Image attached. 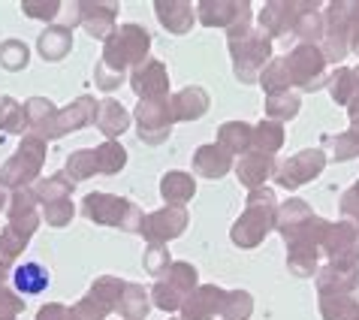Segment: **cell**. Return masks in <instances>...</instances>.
<instances>
[{
	"label": "cell",
	"instance_id": "cell-1",
	"mask_svg": "<svg viewBox=\"0 0 359 320\" xmlns=\"http://www.w3.org/2000/svg\"><path fill=\"white\" fill-rule=\"evenodd\" d=\"M148 48H151V34H148L142 25L115 27V34L109 36L103 46V58H100V64L94 69L97 88L115 91V88L124 82L127 69L148 61Z\"/></svg>",
	"mask_w": 359,
	"mask_h": 320
},
{
	"label": "cell",
	"instance_id": "cell-2",
	"mask_svg": "<svg viewBox=\"0 0 359 320\" xmlns=\"http://www.w3.org/2000/svg\"><path fill=\"white\" fill-rule=\"evenodd\" d=\"M275 215H278L275 191H269V187H257V191H251L242 218H238V221L233 224V229H229L233 245L257 248L266 239L269 229H275Z\"/></svg>",
	"mask_w": 359,
	"mask_h": 320
},
{
	"label": "cell",
	"instance_id": "cell-3",
	"mask_svg": "<svg viewBox=\"0 0 359 320\" xmlns=\"http://www.w3.org/2000/svg\"><path fill=\"white\" fill-rule=\"evenodd\" d=\"M229 55H233V69L242 85H251L260 79L263 67L272 58V39L263 31H254L251 25L229 31Z\"/></svg>",
	"mask_w": 359,
	"mask_h": 320
},
{
	"label": "cell",
	"instance_id": "cell-4",
	"mask_svg": "<svg viewBox=\"0 0 359 320\" xmlns=\"http://www.w3.org/2000/svg\"><path fill=\"white\" fill-rule=\"evenodd\" d=\"M82 212L88 221L103 224V227H118V229H139L142 224V212L136 208V203L124 196H112V194H88L82 199Z\"/></svg>",
	"mask_w": 359,
	"mask_h": 320
},
{
	"label": "cell",
	"instance_id": "cell-5",
	"mask_svg": "<svg viewBox=\"0 0 359 320\" xmlns=\"http://www.w3.org/2000/svg\"><path fill=\"white\" fill-rule=\"evenodd\" d=\"M281 61H284L290 85H296L299 91H320V88H326L329 76H326V58L320 52V46L299 43Z\"/></svg>",
	"mask_w": 359,
	"mask_h": 320
},
{
	"label": "cell",
	"instance_id": "cell-6",
	"mask_svg": "<svg viewBox=\"0 0 359 320\" xmlns=\"http://www.w3.org/2000/svg\"><path fill=\"white\" fill-rule=\"evenodd\" d=\"M196 269L191 263H169L166 272L157 278V284L151 290V302L163 312H175V308L184 305V299L196 290Z\"/></svg>",
	"mask_w": 359,
	"mask_h": 320
},
{
	"label": "cell",
	"instance_id": "cell-7",
	"mask_svg": "<svg viewBox=\"0 0 359 320\" xmlns=\"http://www.w3.org/2000/svg\"><path fill=\"white\" fill-rule=\"evenodd\" d=\"M43 160H46V142L39 136H25L18 152L0 169V187H15V191H22L25 185H31L39 175Z\"/></svg>",
	"mask_w": 359,
	"mask_h": 320
},
{
	"label": "cell",
	"instance_id": "cell-8",
	"mask_svg": "<svg viewBox=\"0 0 359 320\" xmlns=\"http://www.w3.org/2000/svg\"><path fill=\"white\" fill-rule=\"evenodd\" d=\"M320 52L326 64L344 61L351 55V0L341 4H329L323 13V46Z\"/></svg>",
	"mask_w": 359,
	"mask_h": 320
},
{
	"label": "cell",
	"instance_id": "cell-9",
	"mask_svg": "<svg viewBox=\"0 0 359 320\" xmlns=\"http://www.w3.org/2000/svg\"><path fill=\"white\" fill-rule=\"evenodd\" d=\"M97 100L94 97H88L82 94L76 100V103H69L64 109H55V115L48 118V124L39 130V139H61L67 133H73V130H82L88 124H94L97 121Z\"/></svg>",
	"mask_w": 359,
	"mask_h": 320
},
{
	"label": "cell",
	"instance_id": "cell-10",
	"mask_svg": "<svg viewBox=\"0 0 359 320\" xmlns=\"http://www.w3.org/2000/svg\"><path fill=\"white\" fill-rule=\"evenodd\" d=\"M187 229V208L184 206H166L157 212L142 215L136 233L145 239L148 245H166L169 239H178Z\"/></svg>",
	"mask_w": 359,
	"mask_h": 320
},
{
	"label": "cell",
	"instance_id": "cell-11",
	"mask_svg": "<svg viewBox=\"0 0 359 320\" xmlns=\"http://www.w3.org/2000/svg\"><path fill=\"white\" fill-rule=\"evenodd\" d=\"M323 166H326L323 148H305V152L287 157L284 164L275 166V182L281 187H287V191H296V187H302L305 182H311V178L320 175Z\"/></svg>",
	"mask_w": 359,
	"mask_h": 320
},
{
	"label": "cell",
	"instance_id": "cell-12",
	"mask_svg": "<svg viewBox=\"0 0 359 320\" xmlns=\"http://www.w3.org/2000/svg\"><path fill=\"white\" fill-rule=\"evenodd\" d=\"M121 290H124L121 278H115V275L97 278L94 287L88 290V296L82 299V302H76L73 320H103L115 308L118 299H121Z\"/></svg>",
	"mask_w": 359,
	"mask_h": 320
},
{
	"label": "cell",
	"instance_id": "cell-13",
	"mask_svg": "<svg viewBox=\"0 0 359 320\" xmlns=\"http://www.w3.org/2000/svg\"><path fill=\"white\" fill-rule=\"evenodd\" d=\"M136 127L139 139L148 145H161L172 133V112H169V97L166 100H139L136 106Z\"/></svg>",
	"mask_w": 359,
	"mask_h": 320
},
{
	"label": "cell",
	"instance_id": "cell-14",
	"mask_svg": "<svg viewBox=\"0 0 359 320\" xmlns=\"http://www.w3.org/2000/svg\"><path fill=\"white\" fill-rule=\"evenodd\" d=\"M196 13L205 27L236 31V27L251 25V4H245V0H203L196 6Z\"/></svg>",
	"mask_w": 359,
	"mask_h": 320
},
{
	"label": "cell",
	"instance_id": "cell-15",
	"mask_svg": "<svg viewBox=\"0 0 359 320\" xmlns=\"http://www.w3.org/2000/svg\"><path fill=\"white\" fill-rule=\"evenodd\" d=\"M130 88L139 100H166L169 97V73L163 61L148 58L145 64H139L130 76Z\"/></svg>",
	"mask_w": 359,
	"mask_h": 320
},
{
	"label": "cell",
	"instance_id": "cell-16",
	"mask_svg": "<svg viewBox=\"0 0 359 320\" xmlns=\"http://www.w3.org/2000/svg\"><path fill=\"white\" fill-rule=\"evenodd\" d=\"M76 25H82L88 34L94 39H106L115 34V13H118V4H76Z\"/></svg>",
	"mask_w": 359,
	"mask_h": 320
},
{
	"label": "cell",
	"instance_id": "cell-17",
	"mask_svg": "<svg viewBox=\"0 0 359 320\" xmlns=\"http://www.w3.org/2000/svg\"><path fill=\"white\" fill-rule=\"evenodd\" d=\"M320 314L326 320H359V281L335 290V293H323Z\"/></svg>",
	"mask_w": 359,
	"mask_h": 320
},
{
	"label": "cell",
	"instance_id": "cell-18",
	"mask_svg": "<svg viewBox=\"0 0 359 320\" xmlns=\"http://www.w3.org/2000/svg\"><path fill=\"white\" fill-rule=\"evenodd\" d=\"M221 302H224V290L221 287H215V284L196 287L182 305L184 320H212L215 314H221Z\"/></svg>",
	"mask_w": 359,
	"mask_h": 320
},
{
	"label": "cell",
	"instance_id": "cell-19",
	"mask_svg": "<svg viewBox=\"0 0 359 320\" xmlns=\"http://www.w3.org/2000/svg\"><path fill=\"white\" fill-rule=\"evenodd\" d=\"M208 106H212V100L203 88H184V91H178L169 97V112H172V121H196V118H203L208 112Z\"/></svg>",
	"mask_w": 359,
	"mask_h": 320
},
{
	"label": "cell",
	"instance_id": "cell-20",
	"mask_svg": "<svg viewBox=\"0 0 359 320\" xmlns=\"http://www.w3.org/2000/svg\"><path fill=\"white\" fill-rule=\"evenodd\" d=\"M299 15V4H287V0H272L260 13V27L266 36H284L293 31Z\"/></svg>",
	"mask_w": 359,
	"mask_h": 320
},
{
	"label": "cell",
	"instance_id": "cell-21",
	"mask_svg": "<svg viewBox=\"0 0 359 320\" xmlns=\"http://www.w3.org/2000/svg\"><path fill=\"white\" fill-rule=\"evenodd\" d=\"M272 173H275V157L272 154H260V152L242 154V160H238V166H236L238 182H242L248 191H257V187H263V182Z\"/></svg>",
	"mask_w": 359,
	"mask_h": 320
},
{
	"label": "cell",
	"instance_id": "cell-22",
	"mask_svg": "<svg viewBox=\"0 0 359 320\" xmlns=\"http://www.w3.org/2000/svg\"><path fill=\"white\" fill-rule=\"evenodd\" d=\"M233 169V154H226L221 145H199L194 154V173L203 178H221Z\"/></svg>",
	"mask_w": 359,
	"mask_h": 320
},
{
	"label": "cell",
	"instance_id": "cell-23",
	"mask_svg": "<svg viewBox=\"0 0 359 320\" xmlns=\"http://www.w3.org/2000/svg\"><path fill=\"white\" fill-rule=\"evenodd\" d=\"M154 9L169 34H187L194 27V4H184V0H157Z\"/></svg>",
	"mask_w": 359,
	"mask_h": 320
},
{
	"label": "cell",
	"instance_id": "cell-24",
	"mask_svg": "<svg viewBox=\"0 0 359 320\" xmlns=\"http://www.w3.org/2000/svg\"><path fill=\"white\" fill-rule=\"evenodd\" d=\"M196 194V182L191 173H182V169H172L161 178V196L166 199L169 206H184L191 203Z\"/></svg>",
	"mask_w": 359,
	"mask_h": 320
},
{
	"label": "cell",
	"instance_id": "cell-25",
	"mask_svg": "<svg viewBox=\"0 0 359 320\" xmlns=\"http://www.w3.org/2000/svg\"><path fill=\"white\" fill-rule=\"evenodd\" d=\"M217 145L226 154H248L254 148V127L245 121H226L217 130Z\"/></svg>",
	"mask_w": 359,
	"mask_h": 320
},
{
	"label": "cell",
	"instance_id": "cell-26",
	"mask_svg": "<svg viewBox=\"0 0 359 320\" xmlns=\"http://www.w3.org/2000/svg\"><path fill=\"white\" fill-rule=\"evenodd\" d=\"M48 281H52V272H48L43 263H36V260H25V263L13 272V284L22 290L25 296L43 293V290L48 287Z\"/></svg>",
	"mask_w": 359,
	"mask_h": 320
},
{
	"label": "cell",
	"instance_id": "cell-27",
	"mask_svg": "<svg viewBox=\"0 0 359 320\" xmlns=\"http://www.w3.org/2000/svg\"><path fill=\"white\" fill-rule=\"evenodd\" d=\"M94 124L103 130L106 139H115L130 127V112H127L118 100H103V103L97 106V121Z\"/></svg>",
	"mask_w": 359,
	"mask_h": 320
},
{
	"label": "cell",
	"instance_id": "cell-28",
	"mask_svg": "<svg viewBox=\"0 0 359 320\" xmlns=\"http://www.w3.org/2000/svg\"><path fill=\"white\" fill-rule=\"evenodd\" d=\"M293 34L308 46H317V39H323V13L320 4H299V15L293 25Z\"/></svg>",
	"mask_w": 359,
	"mask_h": 320
},
{
	"label": "cell",
	"instance_id": "cell-29",
	"mask_svg": "<svg viewBox=\"0 0 359 320\" xmlns=\"http://www.w3.org/2000/svg\"><path fill=\"white\" fill-rule=\"evenodd\" d=\"M36 48L46 61H61V58H67L69 48H73V31H69V27H61V25L46 27V31L39 34Z\"/></svg>",
	"mask_w": 359,
	"mask_h": 320
},
{
	"label": "cell",
	"instance_id": "cell-30",
	"mask_svg": "<svg viewBox=\"0 0 359 320\" xmlns=\"http://www.w3.org/2000/svg\"><path fill=\"white\" fill-rule=\"evenodd\" d=\"M326 88L338 106H351V100L359 97V76L353 67H338L332 76L326 79Z\"/></svg>",
	"mask_w": 359,
	"mask_h": 320
},
{
	"label": "cell",
	"instance_id": "cell-31",
	"mask_svg": "<svg viewBox=\"0 0 359 320\" xmlns=\"http://www.w3.org/2000/svg\"><path fill=\"white\" fill-rule=\"evenodd\" d=\"M151 293H145V287L139 284H124L121 299H118V312H121L124 320H145L148 312H151Z\"/></svg>",
	"mask_w": 359,
	"mask_h": 320
},
{
	"label": "cell",
	"instance_id": "cell-32",
	"mask_svg": "<svg viewBox=\"0 0 359 320\" xmlns=\"http://www.w3.org/2000/svg\"><path fill=\"white\" fill-rule=\"evenodd\" d=\"M73 187L76 185L67 178V173H55L52 178H43V182H36L31 191H34V196L39 199V203L48 206V203H57V199H69Z\"/></svg>",
	"mask_w": 359,
	"mask_h": 320
},
{
	"label": "cell",
	"instance_id": "cell-33",
	"mask_svg": "<svg viewBox=\"0 0 359 320\" xmlns=\"http://www.w3.org/2000/svg\"><path fill=\"white\" fill-rule=\"evenodd\" d=\"M94 157H97V173H103V175H115L127 166V152H124V145L115 142V139H106L103 145H97Z\"/></svg>",
	"mask_w": 359,
	"mask_h": 320
},
{
	"label": "cell",
	"instance_id": "cell-34",
	"mask_svg": "<svg viewBox=\"0 0 359 320\" xmlns=\"http://www.w3.org/2000/svg\"><path fill=\"white\" fill-rule=\"evenodd\" d=\"M299 109H302V103H299V91H284V94H272L266 97V115L269 121H290V118L299 115Z\"/></svg>",
	"mask_w": 359,
	"mask_h": 320
},
{
	"label": "cell",
	"instance_id": "cell-35",
	"mask_svg": "<svg viewBox=\"0 0 359 320\" xmlns=\"http://www.w3.org/2000/svg\"><path fill=\"white\" fill-rule=\"evenodd\" d=\"M284 145V127L278 121H260L254 124V148L251 152H260V154H275L278 148Z\"/></svg>",
	"mask_w": 359,
	"mask_h": 320
},
{
	"label": "cell",
	"instance_id": "cell-36",
	"mask_svg": "<svg viewBox=\"0 0 359 320\" xmlns=\"http://www.w3.org/2000/svg\"><path fill=\"white\" fill-rule=\"evenodd\" d=\"M251 312H254L251 293H245V290H229V293H224V302H221L224 320H248Z\"/></svg>",
	"mask_w": 359,
	"mask_h": 320
},
{
	"label": "cell",
	"instance_id": "cell-37",
	"mask_svg": "<svg viewBox=\"0 0 359 320\" xmlns=\"http://www.w3.org/2000/svg\"><path fill=\"white\" fill-rule=\"evenodd\" d=\"M323 148L332 152V160H353L359 157V133L347 130L338 136H323Z\"/></svg>",
	"mask_w": 359,
	"mask_h": 320
},
{
	"label": "cell",
	"instance_id": "cell-38",
	"mask_svg": "<svg viewBox=\"0 0 359 320\" xmlns=\"http://www.w3.org/2000/svg\"><path fill=\"white\" fill-rule=\"evenodd\" d=\"M27 61H31V52H27V46L22 43V39H6V43L0 46V64H4L9 73L25 69Z\"/></svg>",
	"mask_w": 359,
	"mask_h": 320
},
{
	"label": "cell",
	"instance_id": "cell-39",
	"mask_svg": "<svg viewBox=\"0 0 359 320\" xmlns=\"http://www.w3.org/2000/svg\"><path fill=\"white\" fill-rule=\"evenodd\" d=\"M169 263H172V260H169L166 245H151V248L145 251V272H148V275L161 278L166 269H169Z\"/></svg>",
	"mask_w": 359,
	"mask_h": 320
},
{
	"label": "cell",
	"instance_id": "cell-40",
	"mask_svg": "<svg viewBox=\"0 0 359 320\" xmlns=\"http://www.w3.org/2000/svg\"><path fill=\"white\" fill-rule=\"evenodd\" d=\"M73 215H76V206L69 203V199H57V203L46 206V221L52 227H67L73 221Z\"/></svg>",
	"mask_w": 359,
	"mask_h": 320
},
{
	"label": "cell",
	"instance_id": "cell-41",
	"mask_svg": "<svg viewBox=\"0 0 359 320\" xmlns=\"http://www.w3.org/2000/svg\"><path fill=\"white\" fill-rule=\"evenodd\" d=\"M341 215H344V221H353L359 227V182L344 191V196H341Z\"/></svg>",
	"mask_w": 359,
	"mask_h": 320
},
{
	"label": "cell",
	"instance_id": "cell-42",
	"mask_svg": "<svg viewBox=\"0 0 359 320\" xmlns=\"http://www.w3.org/2000/svg\"><path fill=\"white\" fill-rule=\"evenodd\" d=\"M25 308V302L18 296H13L9 290H4L0 287V320H13L18 312Z\"/></svg>",
	"mask_w": 359,
	"mask_h": 320
},
{
	"label": "cell",
	"instance_id": "cell-43",
	"mask_svg": "<svg viewBox=\"0 0 359 320\" xmlns=\"http://www.w3.org/2000/svg\"><path fill=\"white\" fill-rule=\"evenodd\" d=\"M22 9L31 18H55L61 4H57V0H52V4H34V0H27V4H22Z\"/></svg>",
	"mask_w": 359,
	"mask_h": 320
},
{
	"label": "cell",
	"instance_id": "cell-44",
	"mask_svg": "<svg viewBox=\"0 0 359 320\" xmlns=\"http://www.w3.org/2000/svg\"><path fill=\"white\" fill-rule=\"evenodd\" d=\"M351 52L359 58V0H351Z\"/></svg>",
	"mask_w": 359,
	"mask_h": 320
},
{
	"label": "cell",
	"instance_id": "cell-45",
	"mask_svg": "<svg viewBox=\"0 0 359 320\" xmlns=\"http://www.w3.org/2000/svg\"><path fill=\"white\" fill-rule=\"evenodd\" d=\"M36 320H73V308H64V305H46L39 312Z\"/></svg>",
	"mask_w": 359,
	"mask_h": 320
},
{
	"label": "cell",
	"instance_id": "cell-46",
	"mask_svg": "<svg viewBox=\"0 0 359 320\" xmlns=\"http://www.w3.org/2000/svg\"><path fill=\"white\" fill-rule=\"evenodd\" d=\"M347 118H351V130L359 133V97L351 100V106H347Z\"/></svg>",
	"mask_w": 359,
	"mask_h": 320
},
{
	"label": "cell",
	"instance_id": "cell-47",
	"mask_svg": "<svg viewBox=\"0 0 359 320\" xmlns=\"http://www.w3.org/2000/svg\"><path fill=\"white\" fill-rule=\"evenodd\" d=\"M4 203H6V196H4V187H0V208H4Z\"/></svg>",
	"mask_w": 359,
	"mask_h": 320
},
{
	"label": "cell",
	"instance_id": "cell-48",
	"mask_svg": "<svg viewBox=\"0 0 359 320\" xmlns=\"http://www.w3.org/2000/svg\"><path fill=\"white\" fill-rule=\"evenodd\" d=\"M353 69H356V76H359V67H353Z\"/></svg>",
	"mask_w": 359,
	"mask_h": 320
}]
</instances>
